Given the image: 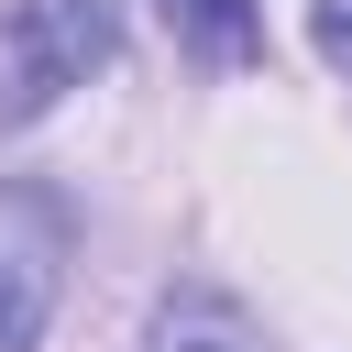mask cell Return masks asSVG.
I'll return each instance as SVG.
<instances>
[{
  "label": "cell",
  "instance_id": "obj_1",
  "mask_svg": "<svg viewBox=\"0 0 352 352\" xmlns=\"http://www.w3.org/2000/svg\"><path fill=\"white\" fill-rule=\"evenodd\" d=\"M121 55V0H11L0 11V132L44 121Z\"/></svg>",
  "mask_w": 352,
  "mask_h": 352
},
{
  "label": "cell",
  "instance_id": "obj_2",
  "mask_svg": "<svg viewBox=\"0 0 352 352\" xmlns=\"http://www.w3.org/2000/svg\"><path fill=\"white\" fill-rule=\"evenodd\" d=\"M66 264H77V209L44 176H0V352H33L55 330Z\"/></svg>",
  "mask_w": 352,
  "mask_h": 352
},
{
  "label": "cell",
  "instance_id": "obj_3",
  "mask_svg": "<svg viewBox=\"0 0 352 352\" xmlns=\"http://www.w3.org/2000/svg\"><path fill=\"white\" fill-rule=\"evenodd\" d=\"M143 352H275V330H264L231 286L187 275V286H165V297L143 308Z\"/></svg>",
  "mask_w": 352,
  "mask_h": 352
},
{
  "label": "cell",
  "instance_id": "obj_4",
  "mask_svg": "<svg viewBox=\"0 0 352 352\" xmlns=\"http://www.w3.org/2000/svg\"><path fill=\"white\" fill-rule=\"evenodd\" d=\"M198 66H264V0H154Z\"/></svg>",
  "mask_w": 352,
  "mask_h": 352
},
{
  "label": "cell",
  "instance_id": "obj_5",
  "mask_svg": "<svg viewBox=\"0 0 352 352\" xmlns=\"http://www.w3.org/2000/svg\"><path fill=\"white\" fill-rule=\"evenodd\" d=\"M308 44L330 77H352V0H308Z\"/></svg>",
  "mask_w": 352,
  "mask_h": 352
}]
</instances>
